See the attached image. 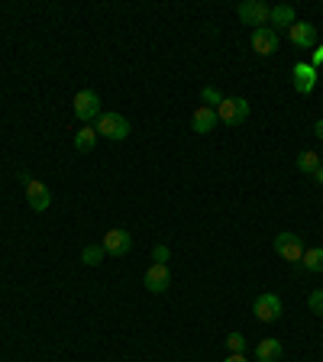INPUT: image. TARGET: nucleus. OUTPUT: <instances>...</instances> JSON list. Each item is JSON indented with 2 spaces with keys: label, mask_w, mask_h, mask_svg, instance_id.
<instances>
[{
  "label": "nucleus",
  "mask_w": 323,
  "mask_h": 362,
  "mask_svg": "<svg viewBox=\"0 0 323 362\" xmlns=\"http://www.w3.org/2000/svg\"><path fill=\"white\" fill-rule=\"evenodd\" d=\"M281 353H285V346H281V340H275V336H265V340L256 346V359L258 362H278L281 359Z\"/></svg>",
  "instance_id": "obj_13"
},
{
  "label": "nucleus",
  "mask_w": 323,
  "mask_h": 362,
  "mask_svg": "<svg viewBox=\"0 0 323 362\" xmlns=\"http://www.w3.org/2000/svg\"><path fill=\"white\" fill-rule=\"evenodd\" d=\"M281 297L272 295V291H265V295H258L256 301H252V314H256V320H262V324H275L278 317H281Z\"/></svg>",
  "instance_id": "obj_4"
},
{
  "label": "nucleus",
  "mask_w": 323,
  "mask_h": 362,
  "mask_svg": "<svg viewBox=\"0 0 323 362\" xmlns=\"http://www.w3.org/2000/svg\"><path fill=\"white\" fill-rule=\"evenodd\" d=\"M223 362H249V359H246V356H242V353H230V356H226V359H223Z\"/></svg>",
  "instance_id": "obj_25"
},
{
  "label": "nucleus",
  "mask_w": 323,
  "mask_h": 362,
  "mask_svg": "<svg viewBox=\"0 0 323 362\" xmlns=\"http://www.w3.org/2000/svg\"><path fill=\"white\" fill-rule=\"evenodd\" d=\"M226 346H230V353H246V336H242V334H230V336H226Z\"/></svg>",
  "instance_id": "obj_21"
},
{
  "label": "nucleus",
  "mask_w": 323,
  "mask_h": 362,
  "mask_svg": "<svg viewBox=\"0 0 323 362\" xmlns=\"http://www.w3.org/2000/svg\"><path fill=\"white\" fill-rule=\"evenodd\" d=\"M320 165H323L320 156H317V152H310V149L297 156V172H304V175H314V172H317Z\"/></svg>",
  "instance_id": "obj_17"
},
{
  "label": "nucleus",
  "mask_w": 323,
  "mask_h": 362,
  "mask_svg": "<svg viewBox=\"0 0 323 362\" xmlns=\"http://www.w3.org/2000/svg\"><path fill=\"white\" fill-rule=\"evenodd\" d=\"M103 259H107V252H103L101 242H97V246H84V249H81V262H84V265H101Z\"/></svg>",
  "instance_id": "obj_19"
},
{
  "label": "nucleus",
  "mask_w": 323,
  "mask_h": 362,
  "mask_svg": "<svg viewBox=\"0 0 323 362\" xmlns=\"http://www.w3.org/2000/svg\"><path fill=\"white\" fill-rule=\"evenodd\" d=\"M94 130H97V136H103V140L123 142L129 136V130H133V126H129V120L123 117V113H101Z\"/></svg>",
  "instance_id": "obj_1"
},
{
  "label": "nucleus",
  "mask_w": 323,
  "mask_h": 362,
  "mask_svg": "<svg viewBox=\"0 0 323 362\" xmlns=\"http://www.w3.org/2000/svg\"><path fill=\"white\" fill-rule=\"evenodd\" d=\"M301 269H307V272H323V249H304Z\"/></svg>",
  "instance_id": "obj_18"
},
{
  "label": "nucleus",
  "mask_w": 323,
  "mask_h": 362,
  "mask_svg": "<svg viewBox=\"0 0 323 362\" xmlns=\"http://www.w3.org/2000/svg\"><path fill=\"white\" fill-rule=\"evenodd\" d=\"M314 133H317V140H323V120L314 123Z\"/></svg>",
  "instance_id": "obj_27"
},
{
  "label": "nucleus",
  "mask_w": 323,
  "mask_h": 362,
  "mask_svg": "<svg viewBox=\"0 0 323 362\" xmlns=\"http://www.w3.org/2000/svg\"><path fill=\"white\" fill-rule=\"evenodd\" d=\"M307 304H310V311H314L317 317H323V288L310 291V297H307Z\"/></svg>",
  "instance_id": "obj_22"
},
{
  "label": "nucleus",
  "mask_w": 323,
  "mask_h": 362,
  "mask_svg": "<svg viewBox=\"0 0 323 362\" xmlns=\"http://www.w3.org/2000/svg\"><path fill=\"white\" fill-rule=\"evenodd\" d=\"M288 39H291V46H297V49H317V26L297 19L295 26L288 29Z\"/></svg>",
  "instance_id": "obj_9"
},
{
  "label": "nucleus",
  "mask_w": 323,
  "mask_h": 362,
  "mask_svg": "<svg viewBox=\"0 0 323 362\" xmlns=\"http://www.w3.org/2000/svg\"><path fill=\"white\" fill-rule=\"evenodd\" d=\"M217 110H210V107H197V110H194V117H191V130L194 133H210L213 126H217Z\"/></svg>",
  "instance_id": "obj_14"
},
{
  "label": "nucleus",
  "mask_w": 323,
  "mask_h": 362,
  "mask_svg": "<svg viewBox=\"0 0 323 362\" xmlns=\"http://www.w3.org/2000/svg\"><path fill=\"white\" fill-rule=\"evenodd\" d=\"M291 84H295L297 94H310L317 88V68L310 65V62H297L295 68H291Z\"/></svg>",
  "instance_id": "obj_8"
},
{
  "label": "nucleus",
  "mask_w": 323,
  "mask_h": 362,
  "mask_svg": "<svg viewBox=\"0 0 323 362\" xmlns=\"http://www.w3.org/2000/svg\"><path fill=\"white\" fill-rule=\"evenodd\" d=\"M168 256H172V252H168V246H162V242H158L156 249H152V259H156L158 265H165V262H168Z\"/></svg>",
  "instance_id": "obj_23"
},
{
  "label": "nucleus",
  "mask_w": 323,
  "mask_h": 362,
  "mask_svg": "<svg viewBox=\"0 0 323 362\" xmlns=\"http://www.w3.org/2000/svg\"><path fill=\"white\" fill-rule=\"evenodd\" d=\"M72 104H74V117H78L84 126H88L91 120H97V117L103 113V110H101V97H97L94 91H78Z\"/></svg>",
  "instance_id": "obj_3"
},
{
  "label": "nucleus",
  "mask_w": 323,
  "mask_h": 362,
  "mask_svg": "<svg viewBox=\"0 0 323 362\" xmlns=\"http://www.w3.org/2000/svg\"><path fill=\"white\" fill-rule=\"evenodd\" d=\"M310 65H314V68H320V65H323V46H317V52L310 56Z\"/></svg>",
  "instance_id": "obj_24"
},
{
  "label": "nucleus",
  "mask_w": 323,
  "mask_h": 362,
  "mask_svg": "<svg viewBox=\"0 0 323 362\" xmlns=\"http://www.w3.org/2000/svg\"><path fill=\"white\" fill-rule=\"evenodd\" d=\"M103 252L107 256H129V249H133V236H129L126 230H110L103 233Z\"/></svg>",
  "instance_id": "obj_10"
},
{
  "label": "nucleus",
  "mask_w": 323,
  "mask_h": 362,
  "mask_svg": "<svg viewBox=\"0 0 323 362\" xmlns=\"http://www.w3.org/2000/svg\"><path fill=\"white\" fill-rule=\"evenodd\" d=\"M19 178H23V185H26L29 207H33L36 214H46L49 207H52V191H49L42 181H36V178H29V175H19Z\"/></svg>",
  "instance_id": "obj_5"
},
{
  "label": "nucleus",
  "mask_w": 323,
  "mask_h": 362,
  "mask_svg": "<svg viewBox=\"0 0 323 362\" xmlns=\"http://www.w3.org/2000/svg\"><path fill=\"white\" fill-rule=\"evenodd\" d=\"M275 252L281 256V259L291 262V265H301V259H304V242H301L297 233H278L275 236Z\"/></svg>",
  "instance_id": "obj_6"
},
{
  "label": "nucleus",
  "mask_w": 323,
  "mask_h": 362,
  "mask_svg": "<svg viewBox=\"0 0 323 362\" xmlns=\"http://www.w3.org/2000/svg\"><path fill=\"white\" fill-rule=\"evenodd\" d=\"M268 23H272V26H281V29H291L297 23L295 7H291V3H278V7H272V17H268Z\"/></svg>",
  "instance_id": "obj_15"
},
{
  "label": "nucleus",
  "mask_w": 323,
  "mask_h": 362,
  "mask_svg": "<svg viewBox=\"0 0 323 362\" xmlns=\"http://www.w3.org/2000/svg\"><path fill=\"white\" fill-rule=\"evenodd\" d=\"M310 178H314L317 185H323V165H320V168H317V172H314V175H310Z\"/></svg>",
  "instance_id": "obj_26"
},
{
  "label": "nucleus",
  "mask_w": 323,
  "mask_h": 362,
  "mask_svg": "<svg viewBox=\"0 0 323 362\" xmlns=\"http://www.w3.org/2000/svg\"><path fill=\"white\" fill-rule=\"evenodd\" d=\"M246 117H249V101L242 97H223V104L217 107V120L226 126H240Z\"/></svg>",
  "instance_id": "obj_2"
},
{
  "label": "nucleus",
  "mask_w": 323,
  "mask_h": 362,
  "mask_svg": "<svg viewBox=\"0 0 323 362\" xmlns=\"http://www.w3.org/2000/svg\"><path fill=\"white\" fill-rule=\"evenodd\" d=\"M252 49H256L258 56H275L278 52V33L272 26L252 29Z\"/></svg>",
  "instance_id": "obj_11"
},
{
  "label": "nucleus",
  "mask_w": 323,
  "mask_h": 362,
  "mask_svg": "<svg viewBox=\"0 0 323 362\" xmlns=\"http://www.w3.org/2000/svg\"><path fill=\"white\" fill-rule=\"evenodd\" d=\"M146 288L152 291V295H162V291H168V285H172V275H168V265H149V272H146Z\"/></svg>",
  "instance_id": "obj_12"
},
{
  "label": "nucleus",
  "mask_w": 323,
  "mask_h": 362,
  "mask_svg": "<svg viewBox=\"0 0 323 362\" xmlns=\"http://www.w3.org/2000/svg\"><path fill=\"white\" fill-rule=\"evenodd\" d=\"M94 146H97V130L94 126H84V130L74 133V149L78 152H91Z\"/></svg>",
  "instance_id": "obj_16"
},
{
  "label": "nucleus",
  "mask_w": 323,
  "mask_h": 362,
  "mask_svg": "<svg viewBox=\"0 0 323 362\" xmlns=\"http://www.w3.org/2000/svg\"><path fill=\"white\" fill-rule=\"evenodd\" d=\"M201 101H204V107H210V110H217V107L223 104V94L217 91V88H210V84H207V88L201 91Z\"/></svg>",
  "instance_id": "obj_20"
},
{
  "label": "nucleus",
  "mask_w": 323,
  "mask_h": 362,
  "mask_svg": "<svg viewBox=\"0 0 323 362\" xmlns=\"http://www.w3.org/2000/svg\"><path fill=\"white\" fill-rule=\"evenodd\" d=\"M268 17H272V7H265V0H246L240 3V19L246 26H265Z\"/></svg>",
  "instance_id": "obj_7"
}]
</instances>
